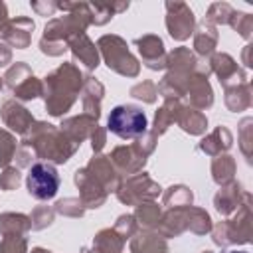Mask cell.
Returning a JSON list of instances; mask_svg holds the SVG:
<instances>
[{"label":"cell","instance_id":"obj_2","mask_svg":"<svg viewBox=\"0 0 253 253\" xmlns=\"http://www.w3.org/2000/svg\"><path fill=\"white\" fill-rule=\"evenodd\" d=\"M28 190L38 200H49L59 190V176L51 164H34L28 174Z\"/></svg>","mask_w":253,"mask_h":253},{"label":"cell","instance_id":"obj_3","mask_svg":"<svg viewBox=\"0 0 253 253\" xmlns=\"http://www.w3.org/2000/svg\"><path fill=\"white\" fill-rule=\"evenodd\" d=\"M227 253H245V251H227Z\"/></svg>","mask_w":253,"mask_h":253},{"label":"cell","instance_id":"obj_1","mask_svg":"<svg viewBox=\"0 0 253 253\" xmlns=\"http://www.w3.org/2000/svg\"><path fill=\"white\" fill-rule=\"evenodd\" d=\"M109 130L121 138H134L146 130V117L138 107L119 105L109 115Z\"/></svg>","mask_w":253,"mask_h":253}]
</instances>
